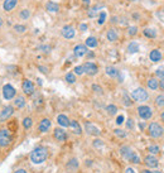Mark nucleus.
Returning a JSON list of instances; mask_svg holds the SVG:
<instances>
[{
	"instance_id": "nucleus-51",
	"label": "nucleus",
	"mask_w": 164,
	"mask_h": 173,
	"mask_svg": "<svg viewBox=\"0 0 164 173\" xmlns=\"http://www.w3.org/2000/svg\"><path fill=\"white\" fill-rule=\"evenodd\" d=\"M125 173H135V172H134L133 168H126V169H125Z\"/></svg>"
},
{
	"instance_id": "nucleus-13",
	"label": "nucleus",
	"mask_w": 164,
	"mask_h": 173,
	"mask_svg": "<svg viewBox=\"0 0 164 173\" xmlns=\"http://www.w3.org/2000/svg\"><path fill=\"white\" fill-rule=\"evenodd\" d=\"M53 135H54V138H56L58 142H64L66 139H67V134H66V131L62 130V129H59V128L54 129Z\"/></svg>"
},
{
	"instance_id": "nucleus-60",
	"label": "nucleus",
	"mask_w": 164,
	"mask_h": 173,
	"mask_svg": "<svg viewBox=\"0 0 164 173\" xmlns=\"http://www.w3.org/2000/svg\"><path fill=\"white\" fill-rule=\"evenodd\" d=\"M154 173H160V172H154Z\"/></svg>"
},
{
	"instance_id": "nucleus-41",
	"label": "nucleus",
	"mask_w": 164,
	"mask_h": 173,
	"mask_svg": "<svg viewBox=\"0 0 164 173\" xmlns=\"http://www.w3.org/2000/svg\"><path fill=\"white\" fill-rule=\"evenodd\" d=\"M149 152L153 153V154H157V153H159V148L157 145H150L149 147Z\"/></svg>"
},
{
	"instance_id": "nucleus-5",
	"label": "nucleus",
	"mask_w": 164,
	"mask_h": 173,
	"mask_svg": "<svg viewBox=\"0 0 164 173\" xmlns=\"http://www.w3.org/2000/svg\"><path fill=\"white\" fill-rule=\"evenodd\" d=\"M15 94H17V91L12 85L7 84L3 86V97L5 100H13L15 97Z\"/></svg>"
},
{
	"instance_id": "nucleus-27",
	"label": "nucleus",
	"mask_w": 164,
	"mask_h": 173,
	"mask_svg": "<svg viewBox=\"0 0 164 173\" xmlns=\"http://www.w3.org/2000/svg\"><path fill=\"white\" fill-rule=\"evenodd\" d=\"M144 36L148 37V38H155V37H157V33H155L154 29L147 28V29H144Z\"/></svg>"
},
{
	"instance_id": "nucleus-6",
	"label": "nucleus",
	"mask_w": 164,
	"mask_h": 173,
	"mask_svg": "<svg viewBox=\"0 0 164 173\" xmlns=\"http://www.w3.org/2000/svg\"><path fill=\"white\" fill-rule=\"evenodd\" d=\"M149 134L152 138H159L163 135V128L158 123H152L149 125Z\"/></svg>"
},
{
	"instance_id": "nucleus-50",
	"label": "nucleus",
	"mask_w": 164,
	"mask_h": 173,
	"mask_svg": "<svg viewBox=\"0 0 164 173\" xmlns=\"http://www.w3.org/2000/svg\"><path fill=\"white\" fill-rule=\"evenodd\" d=\"M14 173H28V172H27L25 169H23V168H20V169H17V170H15Z\"/></svg>"
},
{
	"instance_id": "nucleus-31",
	"label": "nucleus",
	"mask_w": 164,
	"mask_h": 173,
	"mask_svg": "<svg viewBox=\"0 0 164 173\" xmlns=\"http://www.w3.org/2000/svg\"><path fill=\"white\" fill-rule=\"evenodd\" d=\"M19 17L23 19V20H27L29 17H30V12L28 10V9H23L22 12H20V14H19Z\"/></svg>"
},
{
	"instance_id": "nucleus-42",
	"label": "nucleus",
	"mask_w": 164,
	"mask_h": 173,
	"mask_svg": "<svg viewBox=\"0 0 164 173\" xmlns=\"http://www.w3.org/2000/svg\"><path fill=\"white\" fill-rule=\"evenodd\" d=\"M75 74H76V75H82V74H83V67H82V66L75 67Z\"/></svg>"
},
{
	"instance_id": "nucleus-23",
	"label": "nucleus",
	"mask_w": 164,
	"mask_h": 173,
	"mask_svg": "<svg viewBox=\"0 0 164 173\" xmlns=\"http://www.w3.org/2000/svg\"><path fill=\"white\" fill-rule=\"evenodd\" d=\"M14 105H15V108H18V109L24 108V106H25V99H24L23 96H18V97H15V100H14Z\"/></svg>"
},
{
	"instance_id": "nucleus-35",
	"label": "nucleus",
	"mask_w": 164,
	"mask_h": 173,
	"mask_svg": "<svg viewBox=\"0 0 164 173\" xmlns=\"http://www.w3.org/2000/svg\"><path fill=\"white\" fill-rule=\"evenodd\" d=\"M32 125H33L32 119H30V118H24V120H23V126H24L25 129H29Z\"/></svg>"
},
{
	"instance_id": "nucleus-34",
	"label": "nucleus",
	"mask_w": 164,
	"mask_h": 173,
	"mask_svg": "<svg viewBox=\"0 0 164 173\" xmlns=\"http://www.w3.org/2000/svg\"><path fill=\"white\" fill-rule=\"evenodd\" d=\"M66 81H67L68 84H75L76 82V76L73 75V74H67V75H66Z\"/></svg>"
},
{
	"instance_id": "nucleus-38",
	"label": "nucleus",
	"mask_w": 164,
	"mask_h": 173,
	"mask_svg": "<svg viewBox=\"0 0 164 173\" xmlns=\"http://www.w3.org/2000/svg\"><path fill=\"white\" fill-rule=\"evenodd\" d=\"M25 25H20V24H15L14 25V30L18 32V33H24L25 32Z\"/></svg>"
},
{
	"instance_id": "nucleus-32",
	"label": "nucleus",
	"mask_w": 164,
	"mask_h": 173,
	"mask_svg": "<svg viewBox=\"0 0 164 173\" xmlns=\"http://www.w3.org/2000/svg\"><path fill=\"white\" fill-rule=\"evenodd\" d=\"M155 76L159 77V79H164V66H160L159 68H157Z\"/></svg>"
},
{
	"instance_id": "nucleus-24",
	"label": "nucleus",
	"mask_w": 164,
	"mask_h": 173,
	"mask_svg": "<svg viewBox=\"0 0 164 173\" xmlns=\"http://www.w3.org/2000/svg\"><path fill=\"white\" fill-rule=\"evenodd\" d=\"M106 37H107V39H109L110 42H115V41H117V33H116L115 29H109V30H107V34H106Z\"/></svg>"
},
{
	"instance_id": "nucleus-37",
	"label": "nucleus",
	"mask_w": 164,
	"mask_h": 173,
	"mask_svg": "<svg viewBox=\"0 0 164 173\" xmlns=\"http://www.w3.org/2000/svg\"><path fill=\"white\" fill-rule=\"evenodd\" d=\"M105 20H106V13H105V12H101V13H100V17H98L97 23L100 24V25H102V24L105 23Z\"/></svg>"
},
{
	"instance_id": "nucleus-46",
	"label": "nucleus",
	"mask_w": 164,
	"mask_h": 173,
	"mask_svg": "<svg viewBox=\"0 0 164 173\" xmlns=\"http://www.w3.org/2000/svg\"><path fill=\"white\" fill-rule=\"evenodd\" d=\"M92 90H93L95 92H97V94H102V89H101L100 86H97V85H93V86H92Z\"/></svg>"
},
{
	"instance_id": "nucleus-55",
	"label": "nucleus",
	"mask_w": 164,
	"mask_h": 173,
	"mask_svg": "<svg viewBox=\"0 0 164 173\" xmlns=\"http://www.w3.org/2000/svg\"><path fill=\"white\" fill-rule=\"evenodd\" d=\"M142 173H154V172H150V170H148V169H144Z\"/></svg>"
},
{
	"instance_id": "nucleus-47",
	"label": "nucleus",
	"mask_w": 164,
	"mask_h": 173,
	"mask_svg": "<svg viewBox=\"0 0 164 173\" xmlns=\"http://www.w3.org/2000/svg\"><path fill=\"white\" fill-rule=\"evenodd\" d=\"M122 123H124V116H122V115L117 116V119H116V124H117V125H121Z\"/></svg>"
},
{
	"instance_id": "nucleus-21",
	"label": "nucleus",
	"mask_w": 164,
	"mask_h": 173,
	"mask_svg": "<svg viewBox=\"0 0 164 173\" xmlns=\"http://www.w3.org/2000/svg\"><path fill=\"white\" fill-rule=\"evenodd\" d=\"M70 128L73 130V133H75V134H77V135H81L82 130H81V126H80V124H78L76 120H71V121H70Z\"/></svg>"
},
{
	"instance_id": "nucleus-58",
	"label": "nucleus",
	"mask_w": 164,
	"mask_h": 173,
	"mask_svg": "<svg viewBox=\"0 0 164 173\" xmlns=\"http://www.w3.org/2000/svg\"><path fill=\"white\" fill-rule=\"evenodd\" d=\"M162 120H163V121H164V113H163V114H162Z\"/></svg>"
},
{
	"instance_id": "nucleus-56",
	"label": "nucleus",
	"mask_w": 164,
	"mask_h": 173,
	"mask_svg": "<svg viewBox=\"0 0 164 173\" xmlns=\"http://www.w3.org/2000/svg\"><path fill=\"white\" fill-rule=\"evenodd\" d=\"M82 2H83V3H86V4H88V3H90V0H82Z\"/></svg>"
},
{
	"instance_id": "nucleus-26",
	"label": "nucleus",
	"mask_w": 164,
	"mask_h": 173,
	"mask_svg": "<svg viewBox=\"0 0 164 173\" xmlns=\"http://www.w3.org/2000/svg\"><path fill=\"white\" fill-rule=\"evenodd\" d=\"M97 46V39L95 37H88L86 39V47H90V48H95Z\"/></svg>"
},
{
	"instance_id": "nucleus-18",
	"label": "nucleus",
	"mask_w": 164,
	"mask_h": 173,
	"mask_svg": "<svg viewBox=\"0 0 164 173\" xmlns=\"http://www.w3.org/2000/svg\"><path fill=\"white\" fill-rule=\"evenodd\" d=\"M57 123H58L61 126H63V128L70 126V120H68V118L66 116V115H63V114L58 115V118H57Z\"/></svg>"
},
{
	"instance_id": "nucleus-12",
	"label": "nucleus",
	"mask_w": 164,
	"mask_h": 173,
	"mask_svg": "<svg viewBox=\"0 0 164 173\" xmlns=\"http://www.w3.org/2000/svg\"><path fill=\"white\" fill-rule=\"evenodd\" d=\"M85 129H86L87 134H90V135H95V136L100 135V130H98V128L95 126V125L91 124V123H86V124H85Z\"/></svg>"
},
{
	"instance_id": "nucleus-11",
	"label": "nucleus",
	"mask_w": 164,
	"mask_h": 173,
	"mask_svg": "<svg viewBox=\"0 0 164 173\" xmlns=\"http://www.w3.org/2000/svg\"><path fill=\"white\" fill-rule=\"evenodd\" d=\"M61 33H62V36H63L66 39H72V38L75 37V29H73V27H71V25H64V27L62 28Z\"/></svg>"
},
{
	"instance_id": "nucleus-39",
	"label": "nucleus",
	"mask_w": 164,
	"mask_h": 173,
	"mask_svg": "<svg viewBox=\"0 0 164 173\" xmlns=\"http://www.w3.org/2000/svg\"><path fill=\"white\" fill-rule=\"evenodd\" d=\"M127 33H129V36L133 37V36H135V34L138 33V28L137 27H130L129 30H127Z\"/></svg>"
},
{
	"instance_id": "nucleus-57",
	"label": "nucleus",
	"mask_w": 164,
	"mask_h": 173,
	"mask_svg": "<svg viewBox=\"0 0 164 173\" xmlns=\"http://www.w3.org/2000/svg\"><path fill=\"white\" fill-rule=\"evenodd\" d=\"M2 25H3V19L0 18V27H2Z\"/></svg>"
},
{
	"instance_id": "nucleus-8",
	"label": "nucleus",
	"mask_w": 164,
	"mask_h": 173,
	"mask_svg": "<svg viewBox=\"0 0 164 173\" xmlns=\"http://www.w3.org/2000/svg\"><path fill=\"white\" fill-rule=\"evenodd\" d=\"M14 114V108L13 106H10V105H8V106H5L2 111H0V123H4V121H7L12 115Z\"/></svg>"
},
{
	"instance_id": "nucleus-52",
	"label": "nucleus",
	"mask_w": 164,
	"mask_h": 173,
	"mask_svg": "<svg viewBox=\"0 0 164 173\" xmlns=\"http://www.w3.org/2000/svg\"><path fill=\"white\" fill-rule=\"evenodd\" d=\"M80 28H81V30H82V32H85V30L87 29V25H86V24H81V27H80Z\"/></svg>"
},
{
	"instance_id": "nucleus-9",
	"label": "nucleus",
	"mask_w": 164,
	"mask_h": 173,
	"mask_svg": "<svg viewBox=\"0 0 164 173\" xmlns=\"http://www.w3.org/2000/svg\"><path fill=\"white\" fill-rule=\"evenodd\" d=\"M82 67H83V72H86L90 76H95L98 72V68L93 62H86Z\"/></svg>"
},
{
	"instance_id": "nucleus-45",
	"label": "nucleus",
	"mask_w": 164,
	"mask_h": 173,
	"mask_svg": "<svg viewBox=\"0 0 164 173\" xmlns=\"http://www.w3.org/2000/svg\"><path fill=\"white\" fill-rule=\"evenodd\" d=\"M124 104H125L126 106H131V104H133V102L130 101V99H129V96H127V95H125V96H124Z\"/></svg>"
},
{
	"instance_id": "nucleus-36",
	"label": "nucleus",
	"mask_w": 164,
	"mask_h": 173,
	"mask_svg": "<svg viewBox=\"0 0 164 173\" xmlns=\"http://www.w3.org/2000/svg\"><path fill=\"white\" fill-rule=\"evenodd\" d=\"M100 8H101V7H98V5H97V7H93L92 9H90V10H88V17H90V18H93V17H96V14H97V10L100 9Z\"/></svg>"
},
{
	"instance_id": "nucleus-29",
	"label": "nucleus",
	"mask_w": 164,
	"mask_h": 173,
	"mask_svg": "<svg viewBox=\"0 0 164 173\" xmlns=\"http://www.w3.org/2000/svg\"><path fill=\"white\" fill-rule=\"evenodd\" d=\"M148 87L152 89V90H157L159 87V81H157L155 79H150L148 81Z\"/></svg>"
},
{
	"instance_id": "nucleus-53",
	"label": "nucleus",
	"mask_w": 164,
	"mask_h": 173,
	"mask_svg": "<svg viewBox=\"0 0 164 173\" xmlns=\"http://www.w3.org/2000/svg\"><path fill=\"white\" fill-rule=\"evenodd\" d=\"M38 68H39V70H41L43 74H46V72H47V68H44V67H42V66H39Z\"/></svg>"
},
{
	"instance_id": "nucleus-1",
	"label": "nucleus",
	"mask_w": 164,
	"mask_h": 173,
	"mask_svg": "<svg viewBox=\"0 0 164 173\" xmlns=\"http://www.w3.org/2000/svg\"><path fill=\"white\" fill-rule=\"evenodd\" d=\"M48 157V150L46 147H37L34 150L30 153V160L34 164L43 163Z\"/></svg>"
},
{
	"instance_id": "nucleus-20",
	"label": "nucleus",
	"mask_w": 164,
	"mask_h": 173,
	"mask_svg": "<svg viewBox=\"0 0 164 173\" xmlns=\"http://www.w3.org/2000/svg\"><path fill=\"white\" fill-rule=\"evenodd\" d=\"M106 75H109L110 77H119L120 76V72L117 68L112 67V66H107L106 67Z\"/></svg>"
},
{
	"instance_id": "nucleus-43",
	"label": "nucleus",
	"mask_w": 164,
	"mask_h": 173,
	"mask_svg": "<svg viewBox=\"0 0 164 173\" xmlns=\"http://www.w3.org/2000/svg\"><path fill=\"white\" fill-rule=\"evenodd\" d=\"M102 145H104L102 140H98V139L93 140V147H95V148H100V147H102Z\"/></svg>"
},
{
	"instance_id": "nucleus-2",
	"label": "nucleus",
	"mask_w": 164,
	"mask_h": 173,
	"mask_svg": "<svg viewBox=\"0 0 164 173\" xmlns=\"http://www.w3.org/2000/svg\"><path fill=\"white\" fill-rule=\"evenodd\" d=\"M120 153H121V155H122L125 159H127V160L131 162V163H135V164L140 163V158L138 157V154L134 153L129 147H121V148H120Z\"/></svg>"
},
{
	"instance_id": "nucleus-40",
	"label": "nucleus",
	"mask_w": 164,
	"mask_h": 173,
	"mask_svg": "<svg viewBox=\"0 0 164 173\" xmlns=\"http://www.w3.org/2000/svg\"><path fill=\"white\" fill-rule=\"evenodd\" d=\"M115 135H117L120 138H125L126 136V133L124 130H121V129H115Z\"/></svg>"
},
{
	"instance_id": "nucleus-28",
	"label": "nucleus",
	"mask_w": 164,
	"mask_h": 173,
	"mask_svg": "<svg viewBox=\"0 0 164 173\" xmlns=\"http://www.w3.org/2000/svg\"><path fill=\"white\" fill-rule=\"evenodd\" d=\"M127 51H129V53H137V52L139 51V46H138V43L131 42V43L129 44V47H127Z\"/></svg>"
},
{
	"instance_id": "nucleus-19",
	"label": "nucleus",
	"mask_w": 164,
	"mask_h": 173,
	"mask_svg": "<svg viewBox=\"0 0 164 173\" xmlns=\"http://www.w3.org/2000/svg\"><path fill=\"white\" fill-rule=\"evenodd\" d=\"M149 58H150V61H153V62H159V61L162 59V52H160L159 49H153V51L150 52V54H149Z\"/></svg>"
},
{
	"instance_id": "nucleus-33",
	"label": "nucleus",
	"mask_w": 164,
	"mask_h": 173,
	"mask_svg": "<svg viewBox=\"0 0 164 173\" xmlns=\"http://www.w3.org/2000/svg\"><path fill=\"white\" fill-rule=\"evenodd\" d=\"M155 104H157V106H164V94L159 95L155 99Z\"/></svg>"
},
{
	"instance_id": "nucleus-3",
	"label": "nucleus",
	"mask_w": 164,
	"mask_h": 173,
	"mask_svg": "<svg viewBox=\"0 0 164 173\" xmlns=\"http://www.w3.org/2000/svg\"><path fill=\"white\" fill-rule=\"evenodd\" d=\"M12 139H13L12 133L8 129H2V130H0V147H2V148L8 147L12 143Z\"/></svg>"
},
{
	"instance_id": "nucleus-54",
	"label": "nucleus",
	"mask_w": 164,
	"mask_h": 173,
	"mask_svg": "<svg viewBox=\"0 0 164 173\" xmlns=\"http://www.w3.org/2000/svg\"><path fill=\"white\" fill-rule=\"evenodd\" d=\"M111 22H112V23H116V22H117V18H116V17H114V18L111 19Z\"/></svg>"
},
{
	"instance_id": "nucleus-44",
	"label": "nucleus",
	"mask_w": 164,
	"mask_h": 173,
	"mask_svg": "<svg viewBox=\"0 0 164 173\" xmlns=\"http://www.w3.org/2000/svg\"><path fill=\"white\" fill-rule=\"evenodd\" d=\"M39 49H41L42 52H44V53H49V52H51V47H49V46H41Z\"/></svg>"
},
{
	"instance_id": "nucleus-14",
	"label": "nucleus",
	"mask_w": 164,
	"mask_h": 173,
	"mask_svg": "<svg viewBox=\"0 0 164 173\" xmlns=\"http://www.w3.org/2000/svg\"><path fill=\"white\" fill-rule=\"evenodd\" d=\"M73 53H75L76 57H83L87 53V47L83 46V44H77L73 48Z\"/></svg>"
},
{
	"instance_id": "nucleus-30",
	"label": "nucleus",
	"mask_w": 164,
	"mask_h": 173,
	"mask_svg": "<svg viewBox=\"0 0 164 173\" xmlns=\"http://www.w3.org/2000/svg\"><path fill=\"white\" fill-rule=\"evenodd\" d=\"M106 111H107L109 115H115L116 111H117V108L115 105H107L106 106Z\"/></svg>"
},
{
	"instance_id": "nucleus-16",
	"label": "nucleus",
	"mask_w": 164,
	"mask_h": 173,
	"mask_svg": "<svg viewBox=\"0 0 164 173\" xmlns=\"http://www.w3.org/2000/svg\"><path fill=\"white\" fill-rule=\"evenodd\" d=\"M39 131H42V133H47L48 130H49V128H51V120L49 119H43L41 123H39Z\"/></svg>"
},
{
	"instance_id": "nucleus-15",
	"label": "nucleus",
	"mask_w": 164,
	"mask_h": 173,
	"mask_svg": "<svg viewBox=\"0 0 164 173\" xmlns=\"http://www.w3.org/2000/svg\"><path fill=\"white\" fill-rule=\"evenodd\" d=\"M18 4V0H5L4 4H3V8L5 12H12Z\"/></svg>"
},
{
	"instance_id": "nucleus-4",
	"label": "nucleus",
	"mask_w": 164,
	"mask_h": 173,
	"mask_svg": "<svg viewBox=\"0 0 164 173\" xmlns=\"http://www.w3.org/2000/svg\"><path fill=\"white\" fill-rule=\"evenodd\" d=\"M131 97H133L135 101L144 102V101H147V100H148L149 95H148V92H147L144 89L139 87V89H135L133 92H131Z\"/></svg>"
},
{
	"instance_id": "nucleus-22",
	"label": "nucleus",
	"mask_w": 164,
	"mask_h": 173,
	"mask_svg": "<svg viewBox=\"0 0 164 173\" xmlns=\"http://www.w3.org/2000/svg\"><path fill=\"white\" fill-rule=\"evenodd\" d=\"M46 8H47V10L51 12V13H57V12L59 10V5H58L57 3H53V2H48L47 5H46Z\"/></svg>"
},
{
	"instance_id": "nucleus-7",
	"label": "nucleus",
	"mask_w": 164,
	"mask_h": 173,
	"mask_svg": "<svg viewBox=\"0 0 164 173\" xmlns=\"http://www.w3.org/2000/svg\"><path fill=\"white\" fill-rule=\"evenodd\" d=\"M138 114H139V116L142 118V119H144V120H149L152 116H153V110L149 108V106H139L138 108Z\"/></svg>"
},
{
	"instance_id": "nucleus-59",
	"label": "nucleus",
	"mask_w": 164,
	"mask_h": 173,
	"mask_svg": "<svg viewBox=\"0 0 164 173\" xmlns=\"http://www.w3.org/2000/svg\"><path fill=\"white\" fill-rule=\"evenodd\" d=\"M130 2H138V0H130Z\"/></svg>"
},
{
	"instance_id": "nucleus-48",
	"label": "nucleus",
	"mask_w": 164,
	"mask_h": 173,
	"mask_svg": "<svg viewBox=\"0 0 164 173\" xmlns=\"http://www.w3.org/2000/svg\"><path fill=\"white\" fill-rule=\"evenodd\" d=\"M126 126H127L129 129H131V128H133V126H134V123H133V120H131V119H129V120H127V123H126Z\"/></svg>"
},
{
	"instance_id": "nucleus-17",
	"label": "nucleus",
	"mask_w": 164,
	"mask_h": 173,
	"mask_svg": "<svg viewBox=\"0 0 164 173\" xmlns=\"http://www.w3.org/2000/svg\"><path fill=\"white\" fill-rule=\"evenodd\" d=\"M144 162H145V164H147L148 167H150V168H155V167H158V159H157L155 157H153V155H148V157H145Z\"/></svg>"
},
{
	"instance_id": "nucleus-25",
	"label": "nucleus",
	"mask_w": 164,
	"mask_h": 173,
	"mask_svg": "<svg viewBox=\"0 0 164 173\" xmlns=\"http://www.w3.org/2000/svg\"><path fill=\"white\" fill-rule=\"evenodd\" d=\"M77 167H78V162H77V159H71L68 163H67V168L71 170V172H75L76 169H77Z\"/></svg>"
},
{
	"instance_id": "nucleus-49",
	"label": "nucleus",
	"mask_w": 164,
	"mask_h": 173,
	"mask_svg": "<svg viewBox=\"0 0 164 173\" xmlns=\"http://www.w3.org/2000/svg\"><path fill=\"white\" fill-rule=\"evenodd\" d=\"M159 87H160L162 90H164V79H160V81H159Z\"/></svg>"
},
{
	"instance_id": "nucleus-10",
	"label": "nucleus",
	"mask_w": 164,
	"mask_h": 173,
	"mask_svg": "<svg viewBox=\"0 0 164 173\" xmlns=\"http://www.w3.org/2000/svg\"><path fill=\"white\" fill-rule=\"evenodd\" d=\"M22 90L25 95H32L34 92V85L30 80H24L23 84H22Z\"/></svg>"
}]
</instances>
